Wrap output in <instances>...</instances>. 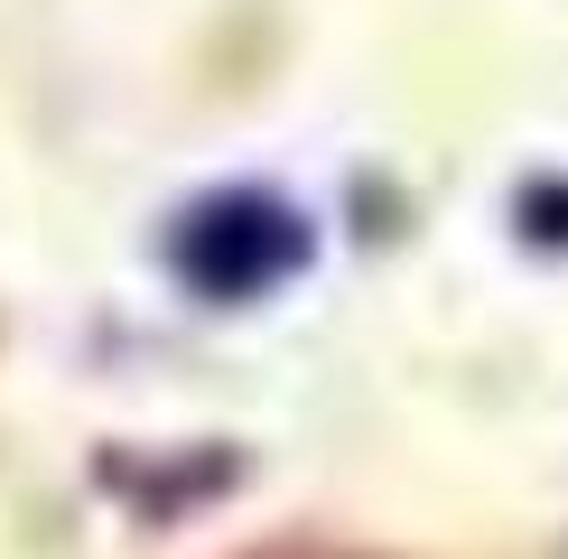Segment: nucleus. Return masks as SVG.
<instances>
[{
  "label": "nucleus",
  "mask_w": 568,
  "mask_h": 559,
  "mask_svg": "<svg viewBox=\"0 0 568 559\" xmlns=\"http://www.w3.org/2000/svg\"><path fill=\"white\" fill-rule=\"evenodd\" d=\"M307 262H317L307 205L280 196V186H252V177L205 186V196L178 205V224H169V271L196 298H215V308H252V298L290 289Z\"/></svg>",
  "instance_id": "obj_1"
}]
</instances>
